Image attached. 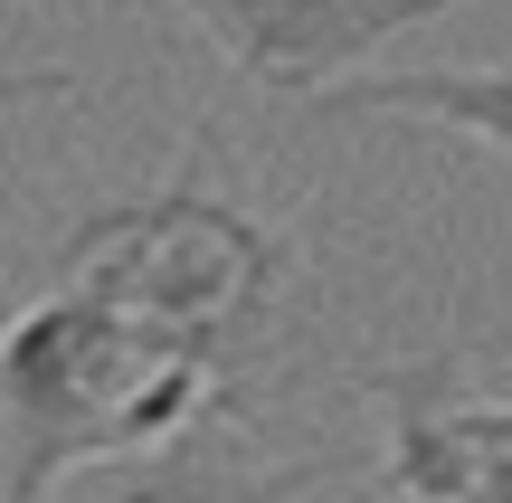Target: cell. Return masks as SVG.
I'll list each match as a JSON object with an SVG mask.
<instances>
[{
  "label": "cell",
  "mask_w": 512,
  "mask_h": 503,
  "mask_svg": "<svg viewBox=\"0 0 512 503\" xmlns=\"http://www.w3.org/2000/svg\"><path fill=\"white\" fill-rule=\"evenodd\" d=\"M456 0H190L209 38L228 48V67L256 76L266 95H323L342 67H361L370 48H389L418 19H446Z\"/></svg>",
  "instance_id": "cell-3"
},
{
  "label": "cell",
  "mask_w": 512,
  "mask_h": 503,
  "mask_svg": "<svg viewBox=\"0 0 512 503\" xmlns=\"http://www.w3.org/2000/svg\"><path fill=\"white\" fill-rule=\"evenodd\" d=\"M313 124H380V114H408V124L465 133V143L512 152V67H380V76H332L323 95H304Z\"/></svg>",
  "instance_id": "cell-5"
},
{
  "label": "cell",
  "mask_w": 512,
  "mask_h": 503,
  "mask_svg": "<svg viewBox=\"0 0 512 503\" xmlns=\"http://www.w3.org/2000/svg\"><path fill=\"white\" fill-rule=\"evenodd\" d=\"M361 390L389 409V466H380V485L399 503H465L456 352H427V361H408V371H361Z\"/></svg>",
  "instance_id": "cell-6"
},
{
  "label": "cell",
  "mask_w": 512,
  "mask_h": 503,
  "mask_svg": "<svg viewBox=\"0 0 512 503\" xmlns=\"http://www.w3.org/2000/svg\"><path fill=\"white\" fill-rule=\"evenodd\" d=\"M313 485H332V456H256L238 437V399H219L162 447L67 475L48 503H304Z\"/></svg>",
  "instance_id": "cell-4"
},
{
  "label": "cell",
  "mask_w": 512,
  "mask_h": 503,
  "mask_svg": "<svg viewBox=\"0 0 512 503\" xmlns=\"http://www.w3.org/2000/svg\"><path fill=\"white\" fill-rule=\"evenodd\" d=\"M67 95H76V76L48 57L38 19L0 0V114H19V105H67Z\"/></svg>",
  "instance_id": "cell-7"
},
{
  "label": "cell",
  "mask_w": 512,
  "mask_h": 503,
  "mask_svg": "<svg viewBox=\"0 0 512 503\" xmlns=\"http://www.w3.org/2000/svg\"><path fill=\"white\" fill-rule=\"evenodd\" d=\"M57 285L114 304L171 361H200V371L228 380L238 352L266 333V304L285 285V238L228 190H209V162L190 152L162 190L95 209L57 247Z\"/></svg>",
  "instance_id": "cell-2"
},
{
  "label": "cell",
  "mask_w": 512,
  "mask_h": 503,
  "mask_svg": "<svg viewBox=\"0 0 512 503\" xmlns=\"http://www.w3.org/2000/svg\"><path fill=\"white\" fill-rule=\"evenodd\" d=\"M465 503H512V399H456Z\"/></svg>",
  "instance_id": "cell-8"
},
{
  "label": "cell",
  "mask_w": 512,
  "mask_h": 503,
  "mask_svg": "<svg viewBox=\"0 0 512 503\" xmlns=\"http://www.w3.org/2000/svg\"><path fill=\"white\" fill-rule=\"evenodd\" d=\"M219 399H228L219 371L171 361L114 304L48 285L38 304H19L0 323V437H10L0 503H48L67 475L162 447L171 428H190Z\"/></svg>",
  "instance_id": "cell-1"
}]
</instances>
